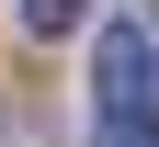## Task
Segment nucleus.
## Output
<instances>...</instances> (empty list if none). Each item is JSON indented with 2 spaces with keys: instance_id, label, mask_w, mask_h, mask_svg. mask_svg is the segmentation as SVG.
<instances>
[{
  "instance_id": "obj_1",
  "label": "nucleus",
  "mask_w": 159,
  "mask_h": 147,
  "mask_svg": "<svg viewBox=\"0 0 159 147\" xmlns=\"http://www.w3.org/2000/svg\"><path fill=\"white\" fill-rule=\"evenodd\" d=\"M91 147H159V34L148 23H102L91 45Z\"/></svg>"
},
{
  "instance_id": "obj_2",
  "label": "nucleus",
  "mask_w": 159,
  "mask_h": 147,
  "mask_svg": "<svg viewBox=\"0 0 159 147\" xmlns=\"http://www.w3.org/2000/svg\"><path fill=\"white\" fill-rule=\"evenodd\" d=\"M68 23H91V0H23V34H68Z\"/></svg>"
}]
</instances>
